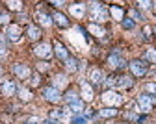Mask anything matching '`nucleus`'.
Masks as SVG:
<instances>
[{"instance_id": "f257e3e1", "label": "nucleus", "mask_w": 156, "mask_h": 124, "mask_svg": "<svg viewBox=\"0 0 156 124\" xmlns=\"http://www.w3.org/2000/svg\"><path fill=\"white\" fill-rule=\"evenodd\" d=\"M89 17H91V20H93V24L97 22V20H99V22H106L108 17H110V11H108V8H106L104 4L95 2V4L89 6Z\"/></svg>"}, {"instance_id": "f03ea898", "label": "nucleus", "mask_w": 156, "mask_h": 124, "mask_svg": "<svg viewBox=\"0 0 156 124\" xmlns=\"http://www.w3.org/2000/svg\"><path fill=\"white\" fill-rule=\"evenodd\" d=\"M101 100H102V104H106L108 108H115V109L125 102V98L121 96V93H117V91H113V89L104 91L102 96H101Z\"/></svg>"}, {"instance_id": "7ed1b4c3", "label": "nucleus", "mask_w": 156, "mask_h": 124, "mask_svg": "<svg viewBox=\"0 0 156 124\" xmlns=\"http://www.w3.org/2000/svg\"><path fill=\"white\" fill-rule=\"evenodd\" d=\"M104 84L108 85H117V87H123V89H130L134 85V80L130 76H110L106 78Z\"/></svg>"}, {"instance_id": "20e7f679", "label": "nucleus", "mask_w": 156, "mask_h": 124, "mask_svg": "<svg viewBox=\"0 0 156 124\" xmlns=\"http://www.w3.org/2000/svg\"><path fill=\"white\" fill-rule=\"evenodd\" d=\"M138 104H140V109L143 113H151L152 108L156 106V96H152L149 93H143V95L138 96Z\"/></svg>"}, {"instance_id": "39448f33", "label": "nucleus", "mask_w": 156, "mask_h": 124, "mask_svg": "<svg viewBox=\"0 0 156 124\" xmlns=\"http://www.w3.org/2000/svg\"><path fill=\"white\" fill-rule=\"evenodd\" d=\"M128 69H130V72L134 76H138V78H141V76H145L149 72V67H147V63L143 59H132L128 63Z\"/></svg>"}, {"instance_id": "423d86ee", "label": "nucleus", "mask_w": 156, "mask_h": 124, "mask_svg": "<svg viewBox=\"0 0 156 124\" xmlns=\"http://www.w3.org/2000/svg\"><path fill=\"white\" fill-rule=\"evenodd\" d=\"M41 95H43V98H45L47 102H50V104H58V102L63 98L62 91H58V89H56V87H52V85L43 87V89H41Z\"/></svg>"}, {"instance_id": "0eeeda50", "label": "nucleus", "mask_w": 156, "mask_h": 124, "mask_svg": "<svg viewBox=\"0 0 156 124\" xmlns=\"http://www.w3.org/2000/svg\"><path fill=\"white\" fill-rule=\"evenodd\" d=\"M34 54L41 59V61H48L50 56L54 54V52H52V45H50V43H39V45L34 46Z\"/></svg>"}, {"instance_id": "6e6552de", "label": "nucleus", "mask_w": 156, "mask_h": 124, "mask_svg": "<svg viewBox=\"0 0 156 124\" xmlns=\"http://www.w3.org/2000/svg\"><path fill=\"white\" fill-rule=\"evenodd\" d=\"M128 63H126V59H123L117 52H112L110 56H108V67H112L113 71H117V69H125Z\"/></svg>"}, {"instance_id": "1a4fd4ad", "label": "nucleus", "mask_w": 156, "mask_h": 124, "mask_svg": "<svg viewBox=\"0 0 156 124\" xmlns=\"http://www.w3.org/2000/svg\"><path fill=\"white\" fill-rule=\"evenodd\" d=\"M11 71H13V74H15L17 78H21V80H28V78L32 76V69H30L28 65H24V63H15V65L11 67Z\"/></svg>"}, {"instance_id": "9d476101", "label": "nucleus", "mask_w": 156, "mask_h": 124, "mask_svg": "<svg viewBox=\"0 0 156 124\" xmlns=\"http://www.w3.org/2000/svg\"><path fill=\"white\" fill-rule=\"evenodd\" d=\"M0 91H2L4 96H13V95L17 93L15 81H13V80H4V81H2V85H0Z\"/></svg>"}, {"instance_id": "9b49d317", "label": "nucleus", "mask_w": 156, "mask_h": 124, "mask_svg": "<svg viewBox=\"0 0 156 124\" xmlns=\"http://www.w3.org/2000/svg\"><path fill=\"white\" fill-rule=\"evenodd\" d=\"M80 91H82V100H84V102H91V100L95 98L93 87L87 84V81H82V84H80Z\"/></svg>"}, {"instance_id": "f8f14e48", "label": "nucleus", "mask_w": 156, "mask_h": 124, "mask_svg": "<svg viewBox=\"0 0 156 124\" xmlns=\"http://www.w3.org/2000/svg\"><path fill=\"white\" fill-rule=\"evenodd\" d=\"M54 56L58 57V59H62V61H65L67 57H69V52H67V48L60 43V41H54Z\"/></svg>"}, {"instance_id": "ddd939ff", "label": "nucleus", "mask_w": 156, "mask_h": 124, "mask_svg": "<svg viewBox=\"0 0 156 124\" xmlns=\"http://www.w3.org/2000/svg\"><path fill=\"white\" fill-rule=\"evenodd\" d=\"M6 33H8V39L9 41H19V39H21V35H23V28L19 26V24H9Z\"/></svg>"}, {"instance_id": "4468645a", "label": "nucleus", "mask_w": 156, "mask_h": 124, "mask_svg": "<svg viewBox=\"0 0 156 124\" xmlns=\"http://www.w3.org/2000/svg\"><path fill=\"white\" fill-rule=\"evenodd\" d=\"M89 81H93L95 85H101V84H104V81H106V76H104V72L101 69H93L89 72Z\"/></svg>"}, {"instance_id": "2eb2a0df", "label": "nucleus", "mask_w": 156, "mask_h": 124, "mask_svg": "<svg viewBox=\"0 0 156 124\" xmlns=\"http://www.w3.org/2000/svg\"><path fill=\"white\" fill-rule=\"evenodd\" d=\"M52 22L56 24V26H60V28H69V19L63 15V13H60V11H56L54 15H52Z\"/></svg>"}, {"instance_id": "dca6fc26", "label": "nucleus", "mask_w": 156, "mask_h": 124, "mask_svg": "<svg viewBox=\"0 0 156 124\" xmlns=\"http://www.w3.org/2000/svg\"><path fill=\"white\" fill-rule=\"evenodd\" d=\"M26 35L30 41H37L39 37H41V28L35 26V24H28L26 26Z\"/></svg>"}, {"instance_id": "f3484780", "label": "nucleus", "mask_w": 156, "mask_h": 124, "mask_svg": "<svg viewBox=\"0 0 156 124\" xmlns=\"http://www.w3.org/2000/svg\"><path fill=\"white\" fill-rule=\"evenodd\" d=\"M69 11H71L76 19H82V17L86 15V11H87V6H86V4H73V6L69 8Z\"/></svg>"}, {"instance_id": "a211bd4d", "label": "nucleus", "mask_w": 156, "mask_h": 124, "mask_svg": "<svg viewBox=\"0 0 156 124\" xmlns=\"http://www.w3.org/2000/svg\"><path fill=\"white\" fill-rule=\"evenodd\" d=\"M52 81H54V84H52V87H56L58 91H62V89H63V87H67V84H69L65 74H56Z\"/></svg>"}, {"instance_id": "6ab92c4d", "label": "nucleus", "mask_w": 156, "mask_h": 124, "mask_svg": "<svg viewBox=\"0 0 156 124\" xmlns=\"http://www.w3.org/2000/svg\"><path fill=\"white\" fill-rule=\"evenodd\" d=\"M63 100L67 102V106H69V104H73V102H78V100H82V98H80V95L76 93V89H67L65 95H63Z\"/></svg>"}, {"instance_id": "aec40b11", "label": "nucleus", "mask_w": 156, "mask_h": 124, "mask_svg": "<svg viewBox=\"0 0 156 124\" xmlns=\"http://www.w3.org/2000/svg\"><path fill=\"white\" fill-rule=\"evenodd\" d=\"M35 19H37V22L41 24V26H50L52 24V17L47 15L45 11H37L35 13Z\"/></svg>"}, {"instance_id": "412c9836", "label": "nucleus", "mask_w": 156, "mask_h": 124, "mask_svg": "<svg viewBox=\"0 0 156 124\" xmlns=\"http://www.w3.org/2000/svg\"><path fill=\"white\" fill-rule=\"evenodd\" d=\"M65 71H67V72H76V71H78V59H76V57L69 56V57L65 59Z\"/></svg>"}, {"instance_id": "4be33fe9", "label": "nucleus", "mask_w": 156, "mask_h": 124, "mask_svg": "<svg viewBox=\"0 0 156 124\" xmlns=\"http://www.w3.org/2000/svg\"><path fill=\"white\" fill-rule=\"evenodd\" d=\"M50 119H52V120H63V119H67V109H63V108L52 109V111H50Z\"/></svg>"}, {"instance_id": "5701e85b", "label": "nucleus", "mask_w": 156, "mask_h": 124, "mask_svg": "<svg viewBox=\"0 0 156 124\" xmlns=\"http://www.w3.org/2000/svg\"><path fill=\"white\" fill-rule=\"evenodd\" d=\"M108 11H110V15H112L115 20H119V22L125 19V11H123V8H119V6H112Z\"/></svg>"}, {"instance_id": "b1692460", "label": "nucleus", "mask_w": 156, "mask_h": 124, "mask_svg": "<svg viewBox=\"0 0 156 124\" xmlns=\"http://www.w3.org/2000/svg\"><path fill=\"white\" fill-rule=\"evenodd\" d=\"M87 32H91L95 37H104L106 35V30L102 28V26H97V24H87Z\"/></svg>"}, {"instance_id": "393cba45", "label": "nucleus", "mask_w": 156, "mask_h": 124, "mask_svg": "<svg viewBox=\"0 0 156 124\" xmlns=\"http://www.w3.org/2000/svg\"><path fill=\"white\" fill-rule=\"evenodd\" d=\"M17 95H19V98H21L23 102H30L32 100V91L30 89H26V87H17Z\"/></svg>"}, {"instance_id": "a878e982", "label": "nucleus", "mask_w": 156, "mask_h": 124, "mask_svg": "<svg viewBox=\"0 0 156 124\" xmlns=\"http://www.w3.org/2000/svg\"><path fill=\"white\" fill-rule=\"evenodd\" d=\"M84 106H86V102H84V100L73 102V104H69V111H73L74 115H80V113L84 111Z\"/></svg>"}, {"instance_id": "bb28decb", "label": "nucleus", "mask_w": 156, "mask_h": 124, "mask_svg": "<svg viewBox=\"0 0 156 124\" xmlns=\"http://www.w3.org/2000/svg\"><path fill=\"white\" fill-rule=\"evenodd\" d=\"M143 61L147 63V61H151V63H156V48H147L145 52H143Z\"/></svg>"}, {"instance_id": "cd10ccee", "label": "nucleus", "mask_w": 156, "mask_h": 124, "mask_svg": "<svg viewBox=\"0 0 156 124\" xmlns=\"http://www.w3.org/2000/svg\"><path fill=\"white\" fill-rule=\"evenodd\" d=\"M99 115H101V117H104V119H112V117H115V115H117V109H115V108H104V109H101V111H99Z\"/></svg>"}, {"instance_id": "c85d7f7f", "label": "nucleus", "mask_w": 156, "mask_h": 124, "mask_svg": "<svg viewBox=\"0 0 156 124\" xmlns=\"http://www.w3.org/2000/svg\"><path fill=\"white\" fill-rule=\"evenodd\" d=\"M6 6L9 8V9H13V11H21L23 9V2H19V0H9V2H6Z\"/></svg>"}, {"instance_id": "c756f323", "label": "nucleus", "mask_w": 156, "mask_h": 124, "mask_svg": "<svg viewBox=\"0 0 156 124\" xmlns=\"http://www.w3.org/2000/svg\"><path fill=\"white\" fill-rule=\"evenodd\" d=\"M121 24H123V28H125V30H132V28L136 26V20H132L130 17H125V19L121 20Z\"/></svg>"}, {"instance_id": "7c9ffc66", "label": "nucleus", "mask_w": 156, "mask_h": 124, "mask_svg": "<svg viewBox=\"0 0 156 124\" xmlns=\"http://www.w3.org/2000/svg\"><path fill=\"white\" fill-rule=\"evenodd\" d=\"M11 22V15L8 11H0V24H9Z\"/></svg>"}, {"instance_id": "2f4dec72", "label": "nucleus", "mask_w": 156, "mask_h": 124, "mask_svg": "<svg viewBox=\"0 0 156 124\" xmlns=\"http://www.w3.org/2000/svg\"><path fill=\"white\" fill-rule=\"evenodd\" d=\"M37 72H47L48 69H50V65H48V61H37Z\"/></svg>"}, {"instance_id": "473e14b6", "label": "nucleus", "mask_w": 156, "mask_h": 124, "mask_svg": "<svg viewBox=\"0 0 156 124\" xmlns=\"http://www.w3.org/2000/svg\"><path fill=\"white\" fill-rule=\"evenodd\" d=\"M71 124H87V117L86 115H78L71 119Z\"/></svg>"}, {"instance_id": "72a5a7b5", "label": "nucleus", "mask_w": 156, "mask_h": 124, "mask_svg": "<svg viewBox=\"0 0 156 124\" xmlns=\"http://www.w3.org/2000/svg\"><path fill=\"white\" fill-rule=\"evenodd\" d=\"M145 89H147V93H149V95L156 96V84H147V85H145Z\"/></svg>"}, {"instance_id": "f704fd0d", "label": "nucleus", "mask_w": 156, "mask_h": 124, "mask_svg": "<svg viewBox=\"0 0 156 124\" xmlns=\"http://www.w3.org/2000/svg\"><path fill=\"white\" fill-rule=\"evenodd\" d=\"M6 52H8L6 43H2V41H0V57H4V56H6Z\"/></svg>"}, {"instance_id": "c9c22d12", "label": "nucleus", "mask_w": 156, "mask_h": 124, "mask_svg": "<svg viewBox=\"0 0 156 124\" xmlns=\"http://www.w3.org/2000/svg\"><path fill=\"white\" fill-rule=\"evenodd\" d=\"M130 15H132V20H134V19H136V20H141V15L136 11V9H130Z\"/></svg>"}, {"instance_id": "e433bc0d", "label": "nucleus", "mask_w": 156, "mask_h": 124, "mask_svg": "<svg viewBox=\"0 0 156 124\" xmlns=\"http://www.w3.org/2000/svg\"><path fill=\"white\" fill-rule=\"evenodd\" d=\"M138 6H140L141 9H149V8L152 6V2H138Z\"/></svg>"}, {"instance_id": "4c0bfd02", "label": "nucleus", "mask_w": 156, "mask_h": 124, "mask_svg": "<svg viewBox=\"0 0 156 124\" xmlns=\"http://www.w3.org/2000/svg\"><path fill=\"white\" fill-rule=\"evenodd\" d=\"M39 81H41V78H39L37 74H35V76H32V85H39Z\"/></svg>"}, {"instance_id": "58836bf2", "label": "nucleus", "mask_w": 156, "mask_h": 124, "mask_svg": "<svg viewBox=\"0 0 156 124\" xmlns=\"http://www.w3.org/2000/svg\"><path fill=\"white\" fill-rule=\"evenodd\" d=\"M151 32H152V28H151V26H145V28H143V33H145L147 37L151 35Z\"/></svg>"}, {"instance_id": "ea45409f", "label": "nucleus", "mask_w": 156, "mask_h": 124, "mask_svg": "<svg viewBox=\"0 0 156 124\" xmlns=\"http://www.w3.org/2000/svg\"><path fill=\"white\" fill-rule=\"evenodd\" d=\"M45 124H58L56 120H45Z\"/></svg>"}, {"instance_id": "a19ab883", "label": "nucleus", "mask_w": 156, "mask_h": 124, "mask_svg": "<svg viewBox=\"0 0 156 124\" xmlns=\"http://www.w3.org/2000/svg\"><path fill=\"white\" fill-rule=\"evenodd\" d=\"M35 122H37V120H35V119H32V120H30V122H26V124H35Z\"/></svg>"}, {"instance_id": "79ce46f5", "label": "nucleus", "mask_w": 156, "mask_h": 124, "mask_svg": "<svg viewBox=\"0 0 156 124\" xmlns=\"http://www.w3.org/2000/svg\"><path fill=\"white\" fill-rule=\"evenodd\" d=\"M2 74H4V71H2V67H0V76H2Z\"/></svg>"}, {"instance_id": "37998d69", "label": "nucleus", "mask_w": 156, "mask_h": 124, "mask_svg": "<svg viewBox=\"0 0 156 124\" xmlns=\"http://www.w3.org/2000/svg\"><path fill=\"white\" fill-rule=\"evenodd\" d=\"M152 6H154V11H156V2H152Z\"/></svg>"}, {"instance_id": "c03bdc74", "label": "nucleus", "mask_w": 156, "mask_h": 124, "mask_svg": "<svg viewBox=\"0 0 156 124\" xmlns=\"http://www.w3.org/2000/svg\"><path fill=\"white\" fill-rule=\"evenodd\" d=\"M154 33H156V26H154Z\"/></svg>"}, {"instance_id": "a18cd8bd", "label": "nucleus", "mask_w": 156, "mask_h": 124, "mask_svg": "<svg viewBox=\"0 0 156 124\" xmlns=\"http://www.w3.org/2000/svg\"><path fill=\"white\" fill-rule=\"evenodd\" d=\"M110 124H117V122H110Z\"/></svg>"}, {"instance_id": "49530a36", "label": "nucleus", "mask_w": 156, "mask_h": 124, "mask_svg": "<svg viewBox=\"0 0 156 124\" xmlns=\"http://www.w3.org/2000/svg\"><path fill=\"white\" fill-rule=\"evenodd\" d=\"M95 124H101V122H95Z\"/></svg>"}]
</instances>
